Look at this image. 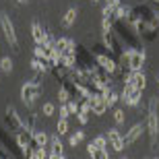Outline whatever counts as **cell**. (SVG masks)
<instances>
[{
  "instance_id": "1",
  "label": "cell",
  "mask_w": 159,
  "mask_h": 159,
  "mask_svg": "<svg viewBox=\"0 0 159 159\" xmlns=\"http://www.w3.org/2000/svg\"><path fill=\"white\" fill-rule=\"evenodd\" d=\"M159 99L153 97L149 99V116H147V130H149V139H151V149H155L157 145V136H159Z\"/></svg>"
},
{
  "instance_id": "2",
  "label": "cell",
  "mask_w": 159,
  "mask_h": 159,
  "mask_svg": "<svg viewBox=\"0 0 159 159\" xmlns=\"http://www.w3.org/2000/svg\"><path fill=\"white\" fill-rule=\"evenodd\" d=\"M122 58L128 62V70H143V66H145V52L143 50H136V48H128V50H124Z\"/></svg>"
},
{
  "instance_id": "3",
  "label": "cell",
  "mask_w": 159,
  "mask_h": 159,
  "mask_svg": "<svg viewBox=\"0 0 159 159\" xmlns=\"http://www.w3.org/2000/svg\"><path fill=\"white\" fill-rule=\"evenodd\" d=\"M39 93H41V85L37 81H27L21 87V99H23V103L27 107H33L35 99L39 97Z\"/></svg>"
},
{
  "instance_id": "4",
  "label": "cell",
  "mask_w": 159,
  "mask_h": 159,
  "mask_svg": "<svg viewBox=\"0 0 159 159\" xmlns=\"http://www.w3.org/2000/svg\"><path fill=\"white\" fill-rule=\"evenodd\" d=\"M0 29H2V33H4V39L6 43L12 48V50H19V39H17V31H15V25H12L11 17L8 15H2L0 17Z\"/></svg>"
},
{
  "instance_id": "5",
  "label": "cell",
  "mask_w": 159,
  "mask_h": 159,
  "mask_svg": "<svg viewBox=\"0 0 159 159\" xmlns=\"http://www.w3.org/2000/svg\"><path fill=\"white\" fill-rule=\"evenodd\" d=\"M141 97H143V91H139L132 83L124 81V89H122V93H120V101H122V103L134 107V106L141 103Z\"/></svg>"
},
{
  "instance_id": "6",
  "label": "cell",
  "mask_w": 159,
  "mask_h": 159,
  "mask_svg": "<svg viewBox=\"0 0 159 159\" xmlns=\"http://www.w3.org/2000/svg\"><path fill=\"white\" fill-rule=\"evenodd\" d=\"M95 62H97V66H101L107 75H114V72L120 68L118 62H116L110 54H97V56H95Z\"/></svg>"
},
{
  "instance_id": "7",
  "label": "cell",
  "mask_w": 159,
  "mask_h": 159,
  "mask_svg": "<svg viewBox=\"0 0 159 159\" xmlns=\"http://www.w3.org/2000/svg\"><path fill=\"white\" fill-rule=\"evenodd\" d=\"M106 136H107V143L112 145V149L116 151V153L124 151V147H126V145H124V136L120 134V130H118V128H110Z\"/></svg>"
},
{
  "instance_id": "8",
  "label": "cell",
  "mask_w": 159,
  "mask_h": 159,
  "mask_svg": "<svg viewBox=\"0 0 159 159\" xmlns=\"http://www.w3.org/2000/svg\"><path fill=\"white\" fill-rule=\"evenodd\" d=\"M124 81L132 83L139 91H145V87H147V77H145V72L143 70H130L126 77H124Z\"/></svg>"
},
{
  "instance_id": "9",
  "label": "cell",
  "mask_w": 159,
  "mask_h": 159,
  "mask_svg": "<svg viewBox=\"0 0 159 159\" xmlns=\"http://www.w3.org/2000/svg\"><path fill=\"white\" fill-rule=\"evenodd\" d=\"M89 101H91V107H93L95 116H103V114L107 112V101H106V97H103V93H93V97Z\"/></svg>"
},
{
  "instance_id": "10",
  "label": "cell",
  "mask_w": 159,
  "mask_h": 159,
  "mask_svg": "<svg viewBox=\"0 0 159 159\" xmlns=\"http://www.w3.org/2000/svg\"><path fill=\"white\" fill-rule=\"evenodd\" d=\"M31 37H33V41H35L37 46H43V43H48V39H50V35L41 29V25L37 23V21L31 23Z\"/></svg>"
},
{
  "instance_id": "11",
  "label": "cell",
  "mask_w": 159,
  "mask_h": 159,
  "mask_svg": "<svg viewBox=\"0 0 159 159\" xmlns=\"http://www.w3.org/2000/svg\"><path fill=\"white\" fill-rule=\"evenodd\" d=\"M143 130H145V126H143V124H134V126L126 132V136H124V145H126V147L134 145V143L143 136Z\"/></svg>"
},
{
  "instance_id": "12",
  "label": "cell",
  "mask_w": 159,
  "mask_h": 159,
  "mask_svg": "<svg viewBox=\"0 0 159 159\" xmlns=\"http://www.w3.org/2000/svg\"><path fill=\"white\" fill-rule=\"evenodd\" d=\"M17 145H19V149L33 145V132H31L27 126H23L21 130H17Z\"/></svg>"
},
{
  "instance_id": "13",
  "label": "cell",
  "mask_w": 159,
  "mask_h": 159,
  "mask_svg": "<svg viewBox=\"0 0 159 159\" xmlns=\"http://www.w3.org/2000/svg\"><path fill=\"white\" fill-rule=\"evenodd\" d=\"M6 120H8V124H11V128L17 132V130H21L25 126V122H21V118H19L17 110L12 106H6Z\"/></svg>"
},
{
  "instance_id": "14",
  "label": "cell",
  "mask_w": 159,
  "mask_h": 159,
  "mask_svg": "<svg viewBox=\"0 0 159 159\" xmlns=\"http://www.w3.org/2000/svg\"><path fill=\"white\" fill-rule=\"evenodd\" d=\"M77 17H79L77 8H68V11L64 12V17L60 19V25H62L64 29H70L72 25H75V21H77Z\"/></svg>"
},
{
  "instance_id": "15",
  "label": "cell",
  "mask_w": 159,
  "mask_h": 159,
  "mask_svg": "<svg viewBox=\"0 0 159 159\" xmlns=\"http://www.w3.org/2000/svg\"><path fill=\"white\" fill-rule=\"evenodd\" d=\"M33 143H35V145H41V147H48V145H50V136H48L46 130H35V132H33Z\"/></svg>"
},
{
  "instance_id": "16",
  "label": "cell",
  "mask_w": 159,
  "mask_h": 159,
  "mask_svg": "<svg viewBox=\"0 0 159 159\" xmlns=\"http://www.w3.org/2000/svg\"><path fill=\"white\" fill-rule=\"evenodd\" d=\"M62 141H60V134L52 136L50 139V153H56V155H62Z\"/></svg>"
},
{
  "instance_id": "17",
  "label": "cell",
  "mask_w": 159,
  "mask_h": 159,
  "mask_svg": "<svg viewBox=\"0 0 159 159\" xmlns=\"http://www.w3.org/2000/svg\"><path fill=\"white\" fill-rule=\"evenodd\" d=\"M0 72H4V75H11V72H12L11 56H2V58H0Z\"/></svg>"
},
{
  "instance_id": "18",
  "label": "cell",
  "mask_w": 159,
  "mask_h": 159,
  "mask_svg": "<svg viewBox=\"0 0 159 159\" xmlns=\"http://www.w3.org/2000/svg\"><path fill=\"white\" fill-rule=\"evenodd\" d=\"M130 12H132V11H130V6H122V4H120L118 8H116V12H114V17L118 19V21H126V19L130 17Z\"/></svg>"
},
{
  "instance_id": "19",
  "label": "cell",
  "mask_w": 159,
  "mask_h": 159,
  "mask_svg": "<svg viewBox=\"0 0 159 159\" xmlns=\"http://www.w3.org/2000/svg\"><path fill=\"white\" fill-rule=\"evenodd\" d=\"M48 62L46 60H39V58H33L31 60V68H33V70L35 72H48Z\"/></svg>"
},
{
  "instance_id": "20",
  "label": "cell",
  "mask_w": 159,
  "mask_h": 159,
  "mask_svg": "<svg viewBox=\"0 0 159 159\" xmlns=\"http://www.w3.org/2000/svg\"><path fill=\"white\" fill-rule=\"evenodd\" d=\"M54 46H56V50H58L60 54L68 52V46H70V39L68 37H58V39L54 41Z\"/></svg>"
},
{
  "instance_id": "21",
  "label": "cell",
  "mask_w": 159,
  "mask_h": 159,
  "mask_svg": "<svg viewBox=\"0 0 159 159\" xmlns=\"http://www.w3.org/2000/svg\"><path fill=\"white\" fill-rule=\"evenodd\" d=\"M48 151H46V147H41V145H35L33 143V159H48Z\"/></svg>"
},
{
  "instance_id": "22",
  "label": "cell",
  "mask_w": 159,
  "mask_h": 159,
  "mask_svg": "<svg viewBox=\"0 0 159 159\" xmlns=\"http://www.w3.org/2000/svg\"><path fill=\"white\" fill-rule=\"evenodd\" d=\"M58 101L60 103H68V101H70V91H68L64 85H60V89H58Z\"/></svg>"
},
{
  "instance_id": "23",
  "label": "cell",
  "mask_w": 159,
  "mask_h": 159,
  "mask_svg": "<svg viewBox=\"0 0 159 159\" xmlns=\"http://www.w3.org/2000/svg\"><path fill=\"white\" fill-rule=\"evenodd\" d=\"M83 139H85V132H83V130H77V132H72V134H70V139H68V145H70V147H77Z\"/></svg>"
},
{
  "instance_id": "24",
  "label": "cell",
  "mask_w": 159,
  "mask_h": 159,
  "mask_svg": "<svg viewBox=\"0 0 159 159\" xmlns=\"http://www.w3.org/2000/svg\"><path fill=\"white\" fill-rule=\"evenodd\" d=\"M41 114H43L46 118H50V116H54V114H56V106H54L52 101H46V103L41 106Z\"/></svg>"
},
{
  "instance_id": "25",
  "label": "cell",
  "mask_w": 159,
  "mask_h": 159,
  "mask_svg": "<svg viewBox=\"0 0 159 159\" xmlns=\"http://www.w3.org/2000/svg\"><path fill=\"white\" fill-rule=\"evenodd\" d=\"M103 43H106L107 50H116V41H114V35H112V31H107V33H103Z\"/></svg>"
},
{
  "instance_id": "26",
  "label": "cell",
  "mask_w": 159,
  "mask_h": 159,
  "mask_svg": "<svg viewBox=\"0 0 159 159\" xmlns=\"http://www.w3.org/2000/svg\"><path fill=\"white\" fill-rule=\"evenodd\" d=\"M68 128H70V126H68V120L60 118V120H58V124H56V130H58V134H60V136L66 134V132H68Z\"/></svg>"
},
{
  "instance_id": "27",
  "label": "cell",
  "mask_w": 159,
  "mask_h": 159,
  "mask_svg": "<svg viewBox=\"0 0 159 159\" xmlns=\"http://www.w3.org/2000/svg\"><path fill=\"white\" fill-rule=\"evenodd\" d=\"M91 143L95 145V149H107V136H95Z\"/></svg>"
},
{
  "instance_id": "28",
  "label": "cell",
  "mask_w": 159,
  "mask_h": 159,
  "mask_svg": "<svg viewBox=\"0 0 159 159\" xmlns=\"http://www.w3.org/2000/svg\"><path fill=\"white\" fill-rule=\"evenodd\" d=\"M66 106H68L70 116H77V114H79V106H81V103H79V99H72V97H70V101H68Z\"/></svg>"
},
{
  "instance_id": "29",
  "label": "cell",
  "mask_w": 159,
  "mask_h": 159,
  "mask_svg": "<svg viewBox=\"0 0 159 159\" xmlns=\"http://www.w3.org/2000/svg\"><path fill=\"white\" fill-rule=\"evenodd\" d=\"M91 159H110L107 149H95V153L91 155Z\"/></svg>"
},
{
  "instance_id": "30",
  "label": "cell",
  "mask_w": 159,
  "mask_h": 159,
  "mask_svg": "<svg viewBox=\"0 0 159 159\" xmlns=\"http://www.w3.org/2000/svg\"><path fill=\"white\" fill-rule=\"evenodd\" d=\"M114 23H112V19H101V31L103 33H107V31H112Z\"/></svg>"
},
{
  "instance_id": "31",
  "label": "cell",
  "mask_w": 159,
  "mask_h": 159,
  "mask_svg": "<svg viewBox=\"0 0 159 159\" xmlns=\"http://www.w3.org/2000/svg\"><path fill=\"white\" fill-rule=\"evenodd\" d=\"M114 120H116V124H124V122H126L124 110H116V112H114Z\"/></svg>"
},
{
  "instance_id": "32",
  "label": "cell",
  "mask_w": 159,
  "mask_h": 159,
  "mask_svg": "<svg viewBox=\"0 0 159 159\" xmlns=\"http://www.w3.org/2000/svg\"><path fill=\"white\" fill-rule=\"evenodd\" d=\"M68 116H70V112H68V106H66V103H60V118L68 120Z\"/></svg>"
},
{
  "instance_id": "33",
  "label": "cell",
  "mask_w": 159,
  "mask_h": 159,
  "mask_svg": "<svg viewBox=\"0 0 159 159\" xmlns=\"http://www.w3.org/2000/svg\"><path fill=\"white\" fill-rule=\"evenodd\" d=\"M77 120H79V124H83V126H85V124L89 122V114H83V112H79V114H77Z\"/></svg>"
},
{
  "instance_id": "34",
  "label": "cell",
  "mask_w": 159,
  "mask_h": 159,
  "mask_svg": "<svg viewBox=\"0 0 159 159\" xmlns=\"http://www.w3.org/2000/svg\"><path fill=\"white\" fill-rule=\"evenodd\" d=\"M106 6H110V8L116 12V8L120 6V0H106Z\"/></svg>"
},
{
  "instance_id": "35",
  "label": "cell",
  "mask_w": 159,
  "mask_h": 159,
  "mask_svg": "<svg viewBox=\"0 0 159 159\" xmlns=\"http://www.w3.org/2000/svg\"><path fill=\"white\" fill-rule=\"evenodd\" d=\"M101 12H103V19H112L114 17V11L110 8V6H103V11H101Z\"/></svg>"
},
{
  "instance_id": "36",
  "label": "cell",
  "mask_w": 159,
  "mask_h": 159,
  "mask_svg": "<svg viewBox=\"0 0 159 159\" xmlns=\"http://www.w3.org/2000/svg\"><path fill=\"white\" fill-rule=\"evenodd\" d=\"M48 159H66L64 155H56V153H50L48 155Z\"/></svg>"
},
{
  "instance_id": "37",
  "label": "cell",
  "mask_w": 159,
  "mask_h": 159,
  "mask_svg": "<svg viewBox=\"0 0 159 159\" xmlns=\"http://www.w3.org/2000/svg\"><path fill=\"white\" fill-rule=\"evenodd\" d=\"M91 2H93V4H95V2H99V0H91Z\"/></svg>"
},
{
  "instance_id": "38",
  "label": "cell",
  "mask_w": 159,
  "mask_h": 159,
  "mask_svg": "<svg viewBox=\"0 0 159 159\" xmlns=\"http://www.w3.org/2000/svg\"><path fill=\"white\" fill-rule=\"evenodd\" d=\"M17 2H27V0H17Z\"/></svg>"
},
{
  "instance_id": "39",
  "label": "cell",
  "mask_w": 159,
  "mask_h": 159,
  "mask_svg": "<svg viewBox=\"0 0 159 159\" xmlns=\"http://www.w3.org/2000/svg\"><path fill=\"white\" fill-rule=\"evenodd\" d=\"M122 159H128V157H122Z\"/></svg>"
},
{
  "instance_id": "40",
  "label": "cell",
  "mask_w": 159,
  "mask_h": 159,
  "mask_svg": "<svg viewBox=\"0 0 159 159\" xmlns=\"http://www.w3.org/2000/svg\"><path fill=\"white\" fill-rule=\"evenodd\" d=\"M157 83H159V77H157Z\"/></svg>"
},
{
  "instance_id": "41",
  "label": "cell",
  "mask_w": 159,
  "mask_h": 159,
  "mask_svg": "<svg viewBox=\"0 0 159 159\" xmlns=\"http://www.w3.org/2000/svg\"><path fill=\"white\" fill-rule=\"evenodd\" d=\"M153 159H159V157H153Z\"/></svg>"
}]
</instances>
